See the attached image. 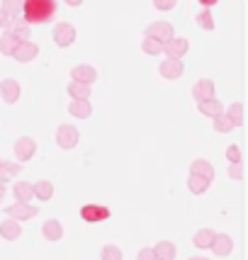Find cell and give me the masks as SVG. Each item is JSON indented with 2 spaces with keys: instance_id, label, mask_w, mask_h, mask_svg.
Wrapping results in <instances>:
<instances>
[{
  "instance_id": "19",
  "label": "cell",
  "mask_w": 248,
  "mask_h": 260,
  "mask_svg": "<svg viewBox=\"0 0 248 260\" xmlns=\"http://www.w3.org/2000/svg\"><path fill=\"white\" fill-rule=\"evenodd\" d=\"M20 170H22V166H20V163H15V160H3V163H0V185L15 180Z\"/></svg>"
},
{
  "instance_id": "25",
  "label": "cell",
  "mask_w": 248,
  "mask_h": 260,
  "mask_svg": "<svg viewBox=\"0 0 248 260\" xmlns=\"http://www.w3.org/2000/svg\"><path fill=\"white\" fill-rule=\"evenodd\" d=\"M214 236H216V231H212V229H200L195 236H192V243L197 246V248H209L212 246V241H214Z\"/></svg>"
},
{
  "instance_id": "18",
  "label": "cell",
  "mask_w": 248,
  "mask_h": 260,
  "mask_svg": "<svg viewBox=\"0 0 248 260\" xmlns=\"http://www.w3.org/2000/svg\"><path fill=\"white\" fill-rule=\"evenodd\" d=\"M0 236L5 241H17L22 236V226L17 221H12V219H5V221H0Z\"/></svg>"
},
{
  "instance_id": "5",
  "label": "cell",
  "mask_w": 248,
  "mask_h": 260,
  "mask_svg": "<svg viewBox=\"0 0 248 260\" xmlns=\"http://www.w3.org/2000/svg\"><path fill=\"white\" fill-rule=\"evenodd\" d=\"M175 29H173V24L170 22H163V20H158V22H151L146 27V37L148 39H156V42H161V44H168L170 39L175 37Z\"/></svg>"
},
{
  "instance_id": "39",
  "label": "cell",
  "mask_w": 248,
  "mask_h": 260,
  "mask_svg": "<svg viewBox=\"0 0 248 260\" xmlns=\"http://www.w3.org/2000/svg\"><path fill=\"white\" fill-rule=\"evenodd\" d=\"M214 5H216V0H200V8L202 10H212Z\"/></svg>"
},
{
  "instance_id": "22",
  "label": "cell",
  "mask_w": 248,
  "mask_h": 260,
  "mask_svg": "<svg viewBox=\"0 0 248 260\" xmlns=\"http://www.w3.org/2000/svg\"><path fill=\"white\" fill-rule=\"evenodd\" d=\"M32 192L37 200H42V202H49L51 197H54V185L49 180H39L32 185Z\"/></svg>"
},
{
  "instance_id": "7",
  "label": "cell",
  "mask_w": 248,
  "mask_h": 260,
  "mask_svg": "<svg viewBox=\"0 0 248 260\" xmlns=\"http://www.w3.org/2000/svg\"><path fill=\"white\" fill-rule=\"evenodd\" d=\"M80 216L88 224H98V221H107L110 219V207L105 204H83L80 207Z\"/></svg>"
},
{
  "instance_id": "16",
  "label": "cell",
  "mask_w": 248,
  "mask_h": 260,
  "mask_svg": "<svg viewBox=\"0 0 248 260\" xmlns=\"http://www.w3.org/2000/svg\"><path fill=\"white\" fill-rule=\"evenodd\" d=\"M158 71H161V76L166 80H178L182 76L185 66H182V61H170V58H166V61L158 66Z\"/></svg>"
},
{
  "instance_id": "21",
  "label": "cell",
  "mask_w": 248,
  "mask_h": 260,
  "mask_svg": "<svg viewBox=\"0 0 248 260\" xmlns=\"http://www.w3.org/2000/svg\"><path fill=\"white\" fill-rule=\"evenodd\" d=\"M68 112L73 114V117H78V119H88L92 114V105H90V100H71Z\"/></svg>"
},
{
  "instance_id": "13",
  "label": "cell",
  "mask_w": 248,
  "mask_h": 260,
  "mask_svg": "<svg viewBox=\"0 0 248 260\" xmlns=\"http://www.w3.org/2000/svg\"><path fill=\"white\" fill-rule=\"evenodd\" d=\"M12 56H15V61H20V63H29V61H34V58L39 56V46L34 44V42H20L17 49L12 51Z\"/></svg>"
},
{
  "instance_id": "9",
  "label": "cell",
  "mask_w": 248,
  "mask_h": 260,
  "mask_svg": "<svg viewBox=\"0 0 248 260\" xmlns=\"http://www.w3.org/2000/svg\"><path fill=\"white\" fill-rule=\"evenodd\" d=\"M3 29H5L3 34H10L17 42H29V24L22 17H8V24Z\"/></svg>"
},
{
  "instance_id": "8",
  "label": "cell",
  "mask_w": 248,
  "mask_h": 260,
  "mask_svg": "<svg viewBox=\"0 0 248 260\" xmlns=\"http://www.w3.org/2000/svg\"><path fill=\"white\" fill-rule=\"evenodd\" d=\"M190 51V42L182 39V37H173L168 44H163V54L170 61H182V56Z\"/></svg>"
},
{
  "instance_id": "15",
  "label": "cell",
  "mask_w": 248,
  "mask_h": 260,
  "mask_svg": "<svg viewBox=\"0 0 248 260\" xmlns=\"http://www.w3.org/2000/svg\"><path fill=\"white\" fill-rule=\"evenodd\" d=\"M209 248H212V253H214V255H219V258H226V255L234 250V238L229 236V234H216Z\"/></svg>"
},
{
  "instance_id": "36",
  "label": "cell",
  "mask_w": 248,
  "mask_h": 260,
  "mask_svg": "<svg viewBox=\"0 0 248 260\" xmlns=\"http://www.w3.org/2000/svg\"><path fill=\"white\" fill-rule=\"evenodd\" d=\"M229 178H234V180H243V166H241V163L229 166Z\"/></svg>"
},
{
  "instance_id": "12",
  "label": "cell",
  "mask_w": 248,
  "mask_h": 260,
  "mask_svg": "<svg viewBox=\"0 0 248 260\" xmlns=\"http://www.w3.org/2000/svg\"><path fill=\"white\" fill-rule=\"evenodd\" d=\"M20 95H22V88H20V83L15 78L0 80V98L8 102V105H15V102L20 100Z\"/></svg>"
},
{
  "instance_id": "6",
  "label": "cell",
  "mask_w": 248,
  "mask_h": 260,
  "mask_svg": "<svg viewBox=\"0 0 248 260\" xmlns=\"http://www.w3.org/2000/svg\"><path fill=\"white\" fill-rule=\"evenodd\" d=\"M15 158L20 160V163H27V160L34 158V153H37V141H34L32 136H20L17 141H15Z\"/></svg>"
},
{
  "instance_id": "27",
  "label": "cell",
  "mask_w": 248,
  "mask_h": 260,
  "mask_svg": "<svg viewBox=\"0 0 248 260\" xmlns=\"http://www.w3.org/2000/svg\"><path fill=\"white\" fill-rule=\"evenodd\" d=\"M224 114L229 117V122H231L234 126H241V124H243V105H241V102L229 105V110H224Z\"/></svg>"
},
{
  "instance_id": "29",
  "label": "cell",
  "mask_w": 248,
  "mask_h": 260,
  "mask_svg": "<svg viewBox=\"0 0 248 260\" xmlns=\"http://www.w3.org/2000/svg\"><path fill=\"white\" fill-rule=\"evenodd\" d=\"M17 39L15 37H10V34H0V54L3 56H12V51L17 49Z\"/></svg>"
},
{
  "instance_id": "32",
  "label": "cell",
  "mask_w": 248,
  "mask_h": 260,
  "mask_svg": "<svg viewBox=\"0 0 248 260\" xmlns=\"http://www.w3.org/2000/svg\"><path fill=\"white\" fill-rule=\"evenodd\" d=\"M141 51L144 54H148V56H158V54H163V44L161 42H156V39H144L141 42Z\"/></svg>"
},
{
  "instance_id": "35",
  "label": "cell",
  "mask_w": 248,
  "mask_h": 260,
  "mask_svg": "<svg viewBox=\"0 0 248 260\" xmlns=\"http://www.w3.org/2000/svg\"><path fill=\"white\" fill-rule=\"evenodd\" d=\"M226 160H229L231 166L241 163V160H243V153H241V148H238V146H229V148H226Z\"/></svg>"
},
{
  "instance_id": "26",
  "label": "cell",
  "mask_w": 248,
  "mask_h": 260,
  "mask_svg": "<svg viewBox=\"0 0 248 260\" xmlns=\"http://www.w3.org/2000/svg\"><path fill=\"white\" fill-rule=\"evenodd\" d=\"M22 5H24V0H3L0 3V10L5 12L8 17H22Z\"/></svg>"
},
{
  "instance_id": "38",
  "label": "cell",
  "mask_w": 248,
  "mask_h": 260,
  "mask_svg": "<svg viewBox=\"0 0 248 260\" xmlns=\"http://www.w3.org/2000/svg\"><path fill=\"white\" fill-rule=\"evenodd\" d=\"M136 260H156V255H153V250L151 248H141L139 250V255H136Z\"/></svg>"
},
{
  "instance_id": "11",
  "label": "cell",
  "mask_w": 248,
  "mask_h": 260,
  "mask_svg": "<svg viewBox=\"0 0 248 260\" xmlns=\"http://www.w3.org/2000/svg\"><path fill=\"white\" fill-rule=\"evenodd\" d=\"M192 98L200 102H207V100H214V80L209 78H200L195 85H192Z\"/></svg>"
},
{
  "instance_id": "41",
  "label": "cell",
  "mask_w": 248,
  "mask_h": 260,
  "mask_svg": "<svg viewBox=\"0 0 248 260\" xmlns=\"http://www.w3.org/2000/svg\"><path fill=\"white\" fill-rule=\"evenodd\" d=\"M3 197H5V185H0V202H3Z\"/></svg>"
},
{
  "instance_id": "3",
  "label": "cell",
  "mask_w": 248,
  "mask_h": 260,
  "mask_svg": "<svg viewBox=\"0 0 248 260\" xmlns=\"http://www.w3.org/2000/svg\"><path fill=\"white\" fill-rule=\"evenodd\" d=\"M78 139H80V132L73 124H61L56 129V144L64 151H71V148L78 146Z\"/></svg>"
},
{
  "instance_id": "37",
  "label": "cell",
  "mask_w": 248,
  "mask_h": 260,
  "mask_svg": "<svg viewBox=\"0 0 248 260\" xmlns=\"http://www.w3.org/2000/svg\"><path fill=\"white\" fill-rule=\"evenodd\" d=\"M153 5H156V10H173L175 8V0H156Z\"/></svg>"
},
{
  "instance_id": "40",
  "label": "cell",
  "mask_w": 248,
  "mask_h": 260,
  "mask_svg": "<svg viewBox=\"0 0 248 260\" xmlns=\"http://www.w3.org/2000/svg\"><path fill=\"white\" fill-rule=\"evenodd\" d=\"M5 24H8V15L0 10V27H5Z\"/></svg>"
},
{
  "instance_id": "43",
  "label": "cell",
  "mask_w": 248,
  "mask_h": 260,
  "mask_svg": "<svg viewBox=\"0 0 248 260\" xmlns=\"http://www.w3.org/2000/svg\"><path fill=\"white\" fill-rule=\"evenodd\" d=\"M0 163H3V158H0Z\"/></svg>"
},
{
  "instance_id": "23",
  "label": "cell",
  "mask_w": 248,
  "mask_h": 260,
  "mask_svg": "<svg viewBox=\"0 0 248 260\" xmlns=\"http://www.w3.org/2000/svg\"><path fill=\"white\" fill-rule=\"evenodd\" d=\"M12 194H15V202H29V200L34 197L32 182H24V180L15 182V187H12Z\"/></svg>"
},
{
  "instance_id": "24",
  "label": "cell",
  "mask_w": 248,
  "mask_h": 260,
  "mask_svg": "<svg viewBox=\"0 0 248 260\" xmlns=\"http://www.w3.org/2000/svg\"><path fill=\"white\" fill-rule=\"evenodd\" d=\"M197 107H200V112H202L204 117H212V119H216L219 114H224V105H222V102L216 100V98H214V100L200 102Z\"/></svg>"
},
{
  "instance_id": "28",
  "label": "cell",
  "mask_w": 248,
  "mask_h": 260,
  "mask_svg": "<svg viewBox=\"0 0 248 260\" xmlns=\"http://www.w3.org/2000/svg\"><path fill=\"white\" fill-rule=\"evenodd\" d=\"M68 95H71V100H88L90 98V85L68 83Z\"/></svg>"
},
{
  "instance_id": "1",
  "label": "cell",
  "mask_w": 248,
  "mask_h": 260,
  "mask_svg": "<svg viewBox=\"0 0 248 260\" xmlns=\"http://www.w3.org/2000/svg\"><path fill=\"white\" fill-rule=\"evenodd\" d=\"M56 8H58L56 0H24L22 20L29 24V27H32V24L51 22L54 15H56Z\"/></svg>"
},
{
  "instance_id": "30",
  "label": "cell",
  "mask_w": 248,
  "mask_h": 260,
  "mask_svg": "<svg viewBox=\"0 0 248 260\" xmlns=\"http://www.w3.org/2000/svg\"><path fill=\"white\" fill-rule=\"evenodd\" d=\"M195 22H197V27H202L204 32H212V29H214V17H212V12H209V10H200V12H197Z\"/></svg>"
},
{
  "instance_id": "10",
  "label": "cell",
  "mask_w": 248,
  "mask_h": 260,
  "mask_svg": "<svg viewBox=\"0 0 248 260\" xmlns=\"http://www.w3.org/2000/svg\"><path fill=\"white\" fill-rule=\"evenodd\" d=\"M98 80V71L90 63H78L71 71V83H80V85H92Z\"/></svg>"
},
{
  "instance_id": "34",
  "label": "cell",
  "mask_w": 248,
  "mask_h": 260,
  "mask_svg": "<svg viewBox=\"0 0 248 260\" xmlns=\"http://www.w3.org/2000/svg\"><path fill=\"white\" fill-rule=\"evenodd\" d=\"M214 129L219 132V134H229V132L234 129V124L229 122V117H226V114H219V117L214 119Z\"/></svg>"
},
{
  "instance_id": "42",
  "label": "cell",
  "mask_w": 248,
  "mask_h": 260,
  "mask_svg": "<svg viewBox=\"0 0 248 260\" xmlns=\"http://www.w3.org/2000/svg\"><path fill=\"white\" fill-rule=\"evenodd\" d=\"M188 260H209V258H202V255H192V258H188Z\"/></svg>"
},
{
  "instance_id": "4",
  "label": "cell",
  "mask_w": 248,
  "mask_h": 260,
  "mask_svg": "<svg viewBox=\"0 0 248 260\" xmlns=\"http://www.w3.org/2000/svg\"><path fill=\"white\" fill-rule=\"evenodd\" d=\"M51 39H54V44L61 46V49H66L76 42V27L68 22H56L54 24V32H51Z\"/></svg>"
},
{
  "instance_id": "17",
  "label": "cell",
  "mask_w": 248,
  "mask_h": 260,
  "mask_svg": "<svg viewBox=\"0 0 248 260\" xmlns=\"http://www.w3.org/2000/svg\"><path fill=\"white\" fill-rule=\"evenodd\" d=\"M151 250H153L156 260H173L175 258V253H178V248H175V243H173V241H158Z\"/></svg>"
},
{
  "instance_id": "20",
  "label": "cell",
  "mask_w": 248,
  "mask_h": 260,
  "mask_svg": "<svg viewBox=\"0 0 248 260\" xmlns=\"http://www.w3.org/2000/svg\"><path fill=\"white\" fill-rule=\"evenodd\" d=\"M42 234H44L46 241H61V236H64V226H61L58 219H46L44 226H42Z\"/></svg>"
},
{
  "instance_id": "33",
  "label": "cell",
  "mask_w": 248,
  "mask_h": 260,
  "mask_svg": "<svg viewBox=\"0 0 248 260\" xmlns=\"http://www.w3.org/2000/svg\"><path fill=\"white\" fill-rule=\"evenodd\" d=\"M100 260H122V248L114 243H107L100 253Z\"/></svg>"
},
{
  "instance_id": "31",
  "label": "cell",
  "mask_w": 248,
  "mask_h": 260,
  "mask_svg": "<svg viewBox=\"0 0 248 260\" xmlns=\"http://www.w3.org/2000/svg\"><path fill=\"white\" fill-rule=\"evenodd\" d=\"M207 187H209V182L202 180V178H197V175H190V178H188V190H190L192 194H204Z\"/></svg>"
},
{
  "instance_id": "2",
  "label": "cell",
  "mask_w": 248,
  "mask_h": 260,
  "mask_svg": "<svg viewBox=\"0 0 248 260\" xmlns=\"http://www.w3.org/2000/svg\"><path fill=\"white\" fill-rule=\"evenodd\" d=\"M5 212H8V219L12 221H29L34 216L39 214V207H32L29 202H12V207H5Z\"/></svg>"
},
{
  "instance_id": "14",
  "label": "cell",
  "mask_w": 248,
  "mask_h": 260,
  "mask_svg": "<svg viewBox=\"0 0 248 260\" xmlns=\"http://www.w3.org/2000/svg\"><path fill=\"white\" fill-rule=\"evenodd\" d=\"M190 175H197V178H202V180L212 182L214 180V166L204 158H195L190 163Z\"/></svg>"
}]
</instances>
